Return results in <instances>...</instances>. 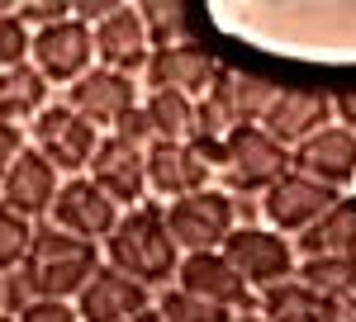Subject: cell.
Here are the masks:
<instances>
[{"label": "cell", "instance_id": "1", "mask_svg": "<svg viewBox=\"0 0 356 322\" xmlns=\"http://www.w3.org/2000/svg\"><path fill=\"white\" fill-rule=\"evenodd\" d=\"M105 266L124 270L129 280L147 289H171L176 270H181V246L166 228V209L157 199H143L134 209H124L114 232L105 237Z\"/></svg>", "mask_w": 356, "mask_h": 322}, {"label": "cell", "instance_id": "2", "mask_svg": "<svg viewBox=\"0 0 356 322\" xmlns=\"http://www.w3.org/2000/svg\"><path fill=\"white\" fill-rule=\"evenodd\" d=\"M105 266V246L81 242L72 232H62L53 223H33V246L24 256V280L33 298H62V303H76L90 275Z\"/></svg>", "mask_w": 356, "mask_h": 322}, {"label": "cell", "instance_id": "3", "mask_svg": "<svg viewBox=\"0 0 356 322\" xmlns=\"http://www.w3.org/2000/svg\"><path fill=\"white\" fill-rule=\"evenodd\" d=\"M275 80L257 76V71H238V67H223L214 90L204 100H195V137H228L238 128H252L266 119V109L275 100Z\"/></svg>", "mask_w": 356, "mask_h": 322}, {"label": "cell", "instance_id": "4", "mask_svg": "<svg viewBox=\"0 0 356 322\" xmlns=\"http://www.w3.org/2000/svg\"><path fill=\"white\" fill-rule=\"evenodd\" d=\"M285 171H290V152H285L261 124L238 128V133L223 137L219 189H228L233 199H261Z\"/></svg>", "mask_w": 356, "mask_h": 322}, {"label": "cell", "instance_id": "5", "mask_svg": "<svg viewBox=\"0 0 356 322\" xmlns=\"http://www.w3.org/2000/svg\"><path fill=\"white\" fill-rule=\"evenodd\" d=\"M162 209H166V228H171L176 246H181V256H191V251H219L223 242L243 228L238 199L219 185L200 189V194H186V199H171Z\"/></svg>", "mask_w": 356, "mask_h": 322}, {"label": "cell", "instance_id": "6", "mask_svg": "<svg viewBox=\"0 0 356 322\" xmlns=\"http://www.w3.org/2000/svg\"><path fill=\"white\" fill-rule=\"evenodd\" d=\"M219 251L233 261V270L247 280V289H252L257 298L300 275V251H295V242L271 232L266 223H243Z\"/></svg>", "mask_w": 356, "mask_h": 322}, {"label": "cell", "instance_id": "7", "mask_svg": "<svg viewBox=\"0 0 356 322\" xmlns=\"http://www.w3.org/2000/svg\"><path fill=\"white\" fill-rule=\"evenodd\" d=\"M24 133H29V147L43 152L48 166H53L62 180L86 176V171H90V157H95V147H100V137H105L95 124H86L81 114H72L62 100H53V105L43 109Z\"/></svg>", "mask_w": 356, "mask_h": 322}, {"label": "cell", "instance_id": "8", "mask_svg": "<svg viewBox=\"0 0 356 322\" xmlns=\"http://www.w3.org/2000/svg\"><path fill=\"white\" fill-rule=\"evenodd\" d=\"M342 194L328 185H318V180H309V176H300L295 166L275 180L257 204H261V223L271 228V232H280V237H300V232H309L318 218L328 214L332 204H337Z\"/></svg>", "mask_w": 356, "mask_h": 322}, {"label": "cell", "instance_id": "9", "mask_svg": "<svg viewBox=\"0 0 356 322\" xmlns=\"http://www.w3.org/2000/svg\"><path fill=\"white\" fill-rule=\"evenodd\" d=\"M62 105L72 114H81L86 124H95L100 133H114L138 105H143V85L134 76H119V71H105V67H90L81 80L67 85Z\"/></svg>", "mask_w": 356, "mask_h": 322}, {"label": "cell", "instance_id": "10", "mask_svg": "<svg viewBox=\"0 0 356 322\" xmlns=\"http://www.w3.org/2000/svg\"><path fill=\"white\" fill-rule=\"evenodd\" d=\"M328 124H337V114H332V90H323V85H280L266 119H261V128L285 152H295L300 142L323 133Z\"/></svg>", "mask_w": 356, "mask_h": 322}, {"label": "cell", "instance_id": "11", "mask_svg": "<svg viewBox=\"0 0 356 322\" xmlns=\"http://www.w3.org/2000/svg\"><path fill=\"white\" fill-rule=\"evenodd\" d=\"M29 62L38 67V76L48 85H72V80H81L95 67V38H90V28L76 15H67V19H57V24L33 33Z\"/></svg>", "mask_w": 356, "mask_h": 322}, {"label": "cell", "instance_id": "12", "mask_svg": "<svg viewBox=\"0 0 356 322\" xmlns=\"http://www.w3.org/2000/svg\"><path fill=\"white\" fill-rule=\"evenodd\" d=\"M119 214L124 209L90 176H72V180H62V189H57V199H53V214L43 218V223H53V228H62V232H72V237H81V242L105 246Z\"/></svg>", "mask_w": 356, "mask_h": 322}, {"label": "cell", "instance_id": "13", "mask_svg": "<svg viewBox=\"0 0 356 322\" xmlns=\"http://www.w3.org/2000/svg\"><path fill=\"white\" fill-rule=\"evenodd\" d=\"M223 62L204 43H181V48H157L143 67V90H171L186 100H204L219 80Z\"/></svg>", "mask_w": 356, "mask_h": 322}, {"label": "cell", "instance_id": "14", "mask_svg": "<svg viewBox=\"0 0 356 322\" xmlns=\"http://www.w3.org/2000/svg\"><path fill=\"white\" fill-rule=\"evenodd\" d=\"M176 289L204 298V303H219L228 313H257V294L247 289V280L233 270V261L223 251H191V256H181Z\"/></svg>", "mask_w": 356, "mask_h": 322}, {"label": "cell", "instance_id": "15", "mask_svg": "<svg viewBox=\"0 0 356 322\" xmlns=\"http://www.w3.org/2000/svg\"><path fill=\"white\" fill-rule=\"evenodd\" d=\"M90 38H95V67L143 80V67L152 57V43H147V28H143L138 5H124L119 0V10L105 15L100 24L90 28Z\"/></svg>", "mask_w": 356, "mask_h": 322}, {"label": "cell", "instance_id": "16", "mask_svg": "<svg viewBox=\"0 0 356 322\" xmlns=\"http://www.w3.org/2000/svg\"><path fill=\"white\" fill-rule=\"evenodd\" d=\"M57 189H62V176L48 166V157L33 152V147H24L19 161H15V166L5 171V180H0V204H5L10 214L29 218V223H43V218L53 214Z\"/></svg>", "mask_w": 356, "mask_h": 322}, {"label": "cell", "instance_id": "17", "mask_svg": "<svg viewBox=\"0 0 356 322\" xmlns=\"http://www.w3.org/2000/svg\"><path fill=\"white\" fill-rule=\"evenodd\" d=\"M214 185V166L195 152V142H157L147 152V194H157L162 204L186 199Z\"/></svg>", "mask_w": 356, "mask_h": 322}, {"label": "cell", "instance_id": "18", "mask_svg": "<svg viewBox=\"0 0 356 322\" xmlns=\"http://www.w3.org/2000/svg\"><path fill=\"white\" fill-rule=\"evenodd\" d=\"M86 176L105 189L119 209H134V204L147 199V152L129 147L124 137H114V133L100 137V147H95Z\"/></svg>", "mask_w": 356, "mask_h": 322}, {"label": "cell", "instance_id": "19", "mask_svg": "<svg viewBox=\"0 0 356 322\" xmlns=\"http://www.w3.org/2000/svg\"><path fill=\"white\" fill-rule=\"evenodd\" d=\"M290 166L309 180L347 194V185L356 180V133H347L342 124H328L323 133H314L290 152Z\"/></svg>", "mask_w": 356, "mask_h": 322}, {"label": "cell", "instance_id": "20", "mask_svg": "<svg viewBox=\"0 0 356 322\" xmlns=\"http://www.w3.org/2000/svg\"><path fill=\"white\" fill-rule=\"evenodd\" d=\"M72 308H76L81 322H129V318H138L143 308H152V289L138 285V280H129L124 270L100 266L90 275V285L76 294Z\"/></svg>", "mask_w": 356, "mask_h": 322}, {"label": "cell", "instance_id": "21", "mask_svg": "<svg viewBox=\"0 0 356 322\" xmlns=\"http://www.w3.org/2000/svg\"><path fill=\"white\" fill-rule=\"evenodd\" d=\"M295 251H300V261L356 256V194H342L309 232H300V237H295Z\"/></svg>", "mask_w": 356, "mask_h": 322}, {"label": "cell", "instance_id": "22", "mask_svg": "<svg viewBox=\"0 0 356 322\" xmlns=\"http://www.w3.org/2000/svg\"><path fill=\"white\" fill-rule=\"evenodd\" d=\"M48 105H53V85L38 76V67H33V62L0 71V119H5V124L29 128V124H33Z\"/></svg>", "mask_w": 356, "mask_h": 322}, {"label": "cell", "instance_id": "23", "mask_svg": "<svg viewBox=\"0 0 356 322\" xmlns=\"http://www.w3.org/2000/svg\"><path fill=\"white\" fill-rule=\"evenodd\" d=\"M143 114L157 142H195V100L171 90H143Z\"/></svg>", "mask_w": 356, "mask_h": 322}, {"label": "cell", "instance_id": "24", "mask_svg": "<svg viewBox=\"0 0 356 322\" xmlns=\"http://www.w3.org/2000/svg\"><path fill=\"white\" fill-rule=\"evenodd\" d=\"M138 15H143V28H147V43H152V53L157 48H181V43H195L191 38V10L181 5V0H143L138 5Z\"/></svg>", "mask_w": 356, "mask_h": 322}, {"label": "cell", "instance_id": "25", "mask_svg": "<svg viewBox=\"0 0 356 322\" xmlns=\"http://www.w3.org/2000/svg\"><path fill=\"white\" fill-rule=\"evenodd\" d=\"M300 280L323 298H347L356 294V256H318L300 261Z\"/></svg>", "mask_w": 356, "mask_h": 322}, {"label": "cell", "instance_id": "26", "mask_svg": "<svg viewBox=\"0 0 356 322\" xmlns=\"http://www.w3.org/2000/svg\"><path fill=\"white\" fill-rule=\"evenodd\" d=\"M157 313H162V322H233L238 318V313H228L219 303H204V298L176 289V285L157 294Z\"/></svg>", "mask_w": 356, "mask_h": 322}, {"label": "cell", "instance_id": "27", "mask_svg": "<svg viewBox=\"0 0 356 322\" xmlns=\"http://www.w3.org/2000/svg\"><path fill=\"white\" fill-rule=\"evenodd\" d=\"M29 246H33V223L19 218V214H10V209L0 204V275L24 266Z\"/></svg>", "mask_w": 356, "mask_h": 322}, {"label": "cell", "instance_id": "28", "mask_svg": "<svg viewBox=\"0 0 356 322\" xmlns=\"http://www.w3.org/2000/svg\"><path fill=\"white\" fill-rule=\"evenodd\" d=\"M29 53H33V28L19 19V10L15 15H0V71L24 67Z\"/></svg>", "mask_w": 356, "mask_h": 322}, {"label": "cell", "instance_id": "29", "mask_svg": "<svg viewBox=\"0 0 356 322\" xmlns=\"http://www.w3.org/2000/svg\"><path fill=\"white\" fill-rule=\"evenodd\" d=\"M114 137H124L129 147H138V152H152V147H157V133H152V124H147L143 105H138L134 114H129V119H124V124L114 128Z\"/></svg>", "mask_w": 356, "mask_h": 322}, {"label": "cell", "instance_id": "30", "mask_svg": "<svg viewBox=\"0 0 356 322\" xmlns=\"http://www.w3.org/2000/svg\"><path fill=\"white\" fill-rule=\"evenodd\" d=\"M15 322H81V318H76V308L62 303V298H33Z\"/></svg>", "mask_w": 356, "mask_h": 322}, {"label": "cell", "instance_id": "31", "mask_svg": "<svg viewBox=\"0 0 356 322\" xmlns=\"http://www.w3.org/2000/svg\"><path fill=\"white\" fill-rule=\"evenodd\" d=\"M67 15H72V5H62V0H53V5H48V0L19 5V19H24L33 33H38V28H48V24H57V19H67Z\"/></svg>", "mask_w": 356, "mask_h": 322}, {"label": "cell", "instance_id": "32", "mask_svg": "<svg viewBox=\"0 0 356 322\" xmlns=\"http://www.w3.org/2000/svg\"><path fill=\"white\" fill-rule=\"evenodd\" d=\"M24 147H29V133L0 119V180H5V171L19 161V152H24Z\"/></svg>", "mask_w": 356, "mask_h": 322}, {"label": "cell", "instance_id": "33", "mask_svg": "<svg viewBox=\"0 0 356 322\" xmlns=\"http://www.w3.org/2000/svg\"><path fill=\"white\" fill-rule=\"evenodd\" d=\"M332 114H337V124H342L347 133H356V85L332 95Z\"/></svg>", "mask_w": 356, "mask_h": 322}, {"label": "cell", "instance_id": "34", "mask_svg": "<svg viewBox=\"0 0 356 322\" xmlns=\"http://www.w3.org/2000/svg\"><path fill=\"white\" fill-rule=\"evenodd\" d=\"M129 322H162V313H157V303H152V308H143V313H138V318H129Z\"/></svg>", "mask_w": 356, "mask_h": 322}, {"label": "cell", "instance_id": "35", "mask_svg": "<svg viewBox=\"0 0 356 322\" xmlns=\"http://www.w3.org/2000/svg\"><path fill=\"white\" fill-rule=\"evenodd\" d=\"M233 322H266V318H261V313H238Z\"/></svg>", "mask_w": 356, "mask_h": 322}, {"label": "cell", "instance_id": "36", "mask_svg": "<svg viewBox=\"0 0 356 322\" xmlns=\"http://www.w3.org/2000/svg\"><path fill=\"white\" fill-rule=\"evenodd\" d=\"M0 313H5V275H0Z\"/></svg>", "mask_w": 356, "mask_h": 322}, {"label": "cell", "instance_id": "37", "mask_svg": "<svg viewBox=\"0 0 356 322\" xmlns=\"http://www.w3.org/2000/svg\"><path fill=\"white\" fill-rule=\"evenodd\" d=\"M0 322H15V318H10V313H0Z\"/></svg>", "mask_w": 356, "mask_h": 322}]
</instances>
